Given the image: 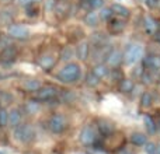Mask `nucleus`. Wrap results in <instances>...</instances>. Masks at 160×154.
<instances>
[{"instance_id":"20e7f679","label":"nucleus","mask_w":160,"mask_h":154,"mask_svg":"<svg viewBox=\"0 0 160 154\" xmlns=\"http://www.w3.org/2000/svg\"><path fill=\"white\" fill-rule=\"evenodd\" d=\"M34 136H35L34 128L28 123H20L17 128H14V137L21 143H30Z\"/></svg>"},{"instance_id":"6ab92c4d","label":"nucleus","mask_w":160,"mask_h":154,"mask_svg":"<svg viewBox=\"0 0 160 154\" xmlns=\"http://www.w3.org/2000/svg\"><path fill=\"white\" fill-rule=\"evenodd\" d=\"M100 14H97L96 11H88L87 14H86L84 17V21L87 25H90V27H96V25H98V21H100Z\"/></svg>"},{"instance_id":"aec40b11","label":"nucleus","mask_w":160,"mask_h":154,"mask_svg":"<svg viewBox=\"0 0 160 154\" xmlns=\"http://www.w3.org/2000/svg\"><path fill=\"white\" fill-rule=\"evenodd\" d=\"M131 143L135 144V146H145V144L148 143V139L143 133L135 132V133H132V136H131Z\"/></svg>"},{"instance_id":"f8f14e48","label":"nucleus","mask_w":160,"mask_h":154,"mask_svg":"<svg viewBox=\"0 0 160 154\" xmlns=\"http://www.w3.org/2000/svg\"><path fill=\"white\" fill-rule=\"evenodd\" d=\"M125 18H121V17H112V18L110 20V24H108V30H110V32L112 34H119L122 30L125 28Z\"/></svg>"},{"instance_id":"c756f323","label":"nucleus","mask_w":160,"mask_h":154,"mask_svg":"<svg viewBox=\"0 0 160 154\" xmlns=\"http://www.w3.org/2000/svg\"><path fill=\"white\" fill-rule=\"evenodd\" d=\"M8 122V111L0 108V126H6Z\"/></svg>"},{"instance_id":"4468645a","label":"nucleus","mask_w":160,"mask_h":154,"mask_svg":"<svg viewBox=\"0 0 160 154\" xmlns=\"http://www.w3.org/2000/svg\"><path fill=\"white\" fill-rule=\"evenodd\" d=\"M38 65L42 69H51L55 65V55L52 52H45L39 56L38 59Z\"/></svg>"},{"instance_id":"f257e3e1","label":"nucleus","mask_w":160,"mask_h":154,"mask_svg":"<svg viewBox=\"0 0 160 154\" xmlns=\"http://www.w3.org/2000/svg\"><path fill=\"white\" fill-rule=\"evenodd\" d=\"M82 76V67L76 62H69L66 63L58 73V80L65 84H72V83L78 81Z\"/></svg>"},{"instance_id":"a211bd4d","label":"nucleus","mask_w":160,"mask_h":154,"mask_svg":"<svg viewBox=\"0 0 160 154\" xmlns=\"http://www.w3.org/2000/svg\"><path fill=\"white\" fill-rule=\"evenodd\" d=\"M13 11L11 10H2L0 11V24L2 25H11L13 24Z\"/></svg>"},{"instance_id":"b1692460","label":"nucleus","mask_w":160,"mask_h":154,"mask_svg":"<svg viewBox=\"0 0 160 154\" xmlns=\"http://www.w3.org/2000/svg\"><path fill=\"white\" fill-rule=\"evenodd\" d=\"M119 90L122 93H131L133 90V81L129 79H122L119 83Z\"/></svg>"},{"instance_id":"7c9ffc66","label":"nucleus","mask_w":160,"mask_h":154,"mask_svg":"<svg viewBox=\"0 0 160 154\" xmlns=\"http://www.w3.org/2000/svg\"><path fill=\"white\" fill-rule=\"evenodd\" d=\"M72 56H73V49H72V48H69V46H66L63 51H62L61 59H62V60H69Z\"/></svg>"},{"instance_id":"f03ea898","label":"nucleus","mask_w":160,"mask_h":154,"mask_svg":"<svg viewBox=\"0 0 160 154\" xmlns=\"http://www.w3.org/2000/svg\"><path fill=\"white\" fill-rule=\"evenodd\" d=\"M143 59V46L141 44H129L124 52V62L127 65H135Z\"/></svg>"},{"instance_id":"c85d7f7f","label":"nucleus","mask_w":160,"mask_h":154,"mask_svg":"<svg viewBox=\"0 0 160 154\" xmlns=\"http://www.w3.org/2000/svg\"><path fill=\"white\" fill-rule=\"evenodd\" d=\"M24 109L27 113H37L39 109V105H38V102H35V101H30L25 104Z\"/></svg>"},{"instance_id":"2f4dec72","label":"nucleus","mask_w":160,"mask_h":154,"mask_svg":"<svg viewBox=\"0 0 160 154\" xmlns=\"http://www.w3.org/2000/svg\"><path fill=\"white\" fill-rule=\"evenodd\" d=\"M156 150H158V144L152 143V142H148L145 144V152H146V154H156Z\"/></svg>"},{"instance_id":"412c9836","label":"nucleus","mask_w":160,"mask_h":154,"mask_svg":"<svg viewBox=\"0 0 160 154\" xmlns=\"http://www.w3.org/2000/svg\"><path fill=\"white\" fill-rule=\"evenodd\" d=\"M91 72H93L94 75L98 76L100 79H102V77H105L108 75L110 69H108V65L107 63H98V65H96V66L93 67V70H91Z\"/></svg>"},{"instance_id":"ea45409f","label":"nucleus","mask_w":160,"mask_h":154,"mask_svg":"<svg viewBox=\"0 0 160 154\" xmlns=\"http://www.w3.org/2000/svg\"><path fill=\"white\" fill-rule=\"evenodd\" d=\"M156 154H160V144H158V150H156Z\"/></svg>"},{"instance_id":"ddd939ff","label":"nucleus","mask_w":160,"mask_h":154,"mask_svg":"<svg viewBox=\"0 0 160 154\" xmlns=\"http://www.w3.org/2000/svg\"><path fill=\"white\" fill-rule=\"evenodd\" d=\"M17 56V49L14 46H6L3 52L0 53V62L2 63H11Z\"/></svg>"},{"instance_id":"9b49d317","label":"nucleus","mask_w":160,"mask_h":154,"mask_svg":"<svg viewBox=\"0 0 160 154\" xmlns=\"http://www.w3.org/2000/svg\"><path fill=\"white\" fill-rule=\"evenodd\" d=\"M143 28L146 31V34L155 35L156 32H159V22L152 16H146L143 18Z\"/></svg>"},{"instance_id":"79ce46f5","label":"nucleus","mask_w":160,"mask_h":154,"mask_svg":"<svg viewBox=\"0 0 160 154\" xmlns=\"http://www.w3.org/2000/svg\"><path fill=\"white\" fill-rule=\"evenodd\" d=\"M25 154H32V153H25Z\"/></svg>"},{"instance_id":"6e6552de","label":"nucleus","mask_w":160,"mask_h":154,"mask_svg":"<svg viewBox=\"0 0 160 154\" xmlns=\"http://www.w3.org/2000/svg\"><path fill=\"white\" fill-rule=\"evenodd\" d=\"M143 69L155 73L160 72V56L159 55H146L143 56Z\"/></svg>"},{"instance_id":"dca6fc26","label":"nucleus","mask_w":160,"mask_h":154,"mask_svg":"<svg viewBox=\"0 0 160 154\" xmlns=\"http://www.w3.org/2000/svg\"><path fill=\"white\" fill-rule=\"evenodd\" d=\"M97 128H98L101 136H110L111 133L114 132V129H115V128H114V125L111 123L110 121H98Z\"/></svg>"},{"instance_id":"7ed1b4c3","label":"nucleus","mask_w":160,"mask_h":154,"mask_svg":"<svg viewBox=\"0 0 160 154\" xmlns=\"http://www.w3.org/2000/svg\"><path fill=\"white\" fill-rule=\"evenodd\" d=\"M101 135L98 128L93 126V125H86L80 132V142L84 146H94L98 140V136Z\"/></svg>"},{"instance_id":"cd10ccee","label":"nucleus","mask_w":160,"mask_h":154,"mask_svg":"<svg viewBox=\"0 0 160 154\" xmlns=\"http://www.w3.org/2000/svg\"><path fill=\"white\" fill-rule=\"evenodd\" d=\"M152 102H153V97H152V94L150 93H143L142 94V97H141V105L143 108H149L150 105H152Z\"/></svg>"},{"instance_id":"393cba45","label":"nucleus","mask_w":160,"mask_h":154,"mask_svg":"<svg viewBox=\"0 0 160 154\" xmlns=\"http://www.w3.org/2000/svg\"><path fill=\"white\" fill-rule=\"evenodd\" d=\"M102 4H104V0H83V6H84L86 8H93V10H96V8L102 7Z\"/></svg>"},{"instance_id":"bb28decb","label":"nucleus","mask_w":160,"mask_h":154,"mask_svg":"<svg viewBox=\"0 0 160 154\" xmlns=\"http://www.w3.org/2000/svg\"><path fill=\"white\" fill-rule=\"evenodd\" d=\"M100 80H101V79H100L98 76L94 75L93 72H90L87 76H86V84L90 85V87H96V85L100 83Z\"/></svg>"},{"instance_id":"a19ab883","label":"nucleus","mask_w":160,"mask_h":154,"mask_svg":"<svg viewBox=\"0 0 160 154\" xmlns=\"http://www.w3.org/2000/svg\"><path fill=\"white\" fill-rule=\"evenodd\" d=\"M76 154H86V153H76Z\"/></svg>"},{"instance_id":"9d476101","label":"nucleus","mask_w":160,"mask_h":154,"mask_svg":"<svg viewBox=\"0 0 160 154\" xmlns=\"http://www.w3.org/2000/svg\"><path fill=\"white\" fill-rule=\"evenodd\" d=\"M21 119H22V111L20 108H13V109L8 111V122H7V126L10 128H17L20 123H21Z\"/></svg>"},{"instance_id":"72a5a7b5","label":"nucleus","mask_w":160,"mask_h":154,"mask_svg":"<svg viewBox=\"0 0 160 154\" xmlns=\"http://www.w3.org/2000/svg\"><path fill=\"white\" fill-rule=\"evenodd\" d=\"M44 4L48 11H53L56 8V0H45Z\"/></svg>"},{"instance_id":"473e14b6","label":"nucleus","mask_w":160,"mask_h":154,"mask_svg":"<svg viewBox=\"0 0 160 154\" xmlns=\"http://www.w3.org/2000/svg\"><path fill=\"white\" fill-rule=\"evenodd\" d=\"M25 11H27V16H28V17H35V16H38V8L35 7V4L25 7Z\"/></svg>"},{"instance_id":"e433bc0d","label":"nucleus","mask_w":160,"mask_h":154,"mask_svg":"<svg viewBox=\"0 0 160 154\" xmlns=\"http://www.w3.org/2000/svg\"><path fill=\"white\" fill-rule=\"evenodd\" d=\"M153 36H155V41L158 42V44H160V31H159V32H156Z\"/></svg>"},{"instance_id":"0eeeda50","label":"nucleus","mask_w":160,"mask_h":154,"mask_svg":"<svg viewBox=\"0 0 160 154\" xmlns=\"http://www.w3.org/2000/svg\"><path fill=\"white\" fill-rule=\"evenodd\" d=\"M7 35L14 39H27L30 36V30L24 24H11L7 27Z\"/></svg>"},{"instance_id":"4c0bfd02","label":"nucleus","mask_w":160,"mask_h":154,"mask_svg":"<svg viewBox=\"0 0 160 154\" xmlns=\"http://www.w3.org/2000/svg\"><path fill=\"white\" fill-rule=\"evenodd\" d=\"M11 0H0V4H8Z\"/></svg>"},{"instance_id":"4be33fe9","label":"nucleus","mask_w":160,"mask_h":154,"mask_svg":"<svg viewBox=\"0 0 160 154\" xmlns=\"http://www.w3.org/2000/svg\"><path fill=\"white\" fill-rule=\"evenodd\" d=\"M22 87H24V90L25 91H38L39 88H41V84H39V81L38 80H34V79H31V80H25L24 83H22Z\"/></svg>"},{"instance_id":"a878e982","label":"nucleus","mask_w":160,"mask_h":154,"mask_svg":"<svg viewBox=\"0 0 160 154\" xmlns=\"http://www.w3.org/2000/svg\"><path fill=\"white\" fill-rule=\"evenodd\" d=\"M98 14H100V18L104 20V21H110V20L114 16H115L111 7H102V8H101V11H100Z\"/></svg>"},{"instance_id":"1a4fd4ad","label":"nucleus","mask_w":160,"mask_h":154,"mask_svg":"<svg viewBox=\"0 0 160 154\" xmlns=\"http://www.w3.org/2000/svg\"><path fill=\"white\" fill-rule=\"evenodd\" d=\"M122 60H124V53H121V51L118 49H111V52L105 59V63L110 67H118Z\"/></svg>"},{"instance_id":"f3484780","label":"nucleus","mask_w":160,"mask_h":154,"mask_svg":"<svg viewBox=\"0 0 160 154\" xmlns=\"http://www.w3.org/2000/svg\"><path fill=\"white\" fill-rule=\"evenodd\" d=\"M111 8H112L114 14H115L117 17H121V18H128V17H129V10H128L125 6L114 3V4L111 6Z\"/></svg>"},{"instance_id":"f704fd0d","label":"nucleus","mask_w":160,"mask_h":154,"mask_svg":"<svg viewBox=\"0 0 160 154\" xmlns=\"http://www.w3.org/2000/svg\"><path fill=\"white\" fill-rule=\"evenodd\" d=\"M20 6H22V7H28V6H32V4H37V3L39 2V0H17Z\"/></svg>"},{"instance_id":"423d86ee","label":"nucleus","mask_w":160,"mask_h":154,"mask_svg":"<svg viewBox=\"0 0 160 154\" xmlns=\"http://www.w3.org/2000/svg\"><path fill=\"white\" fill-rule=\"evenodd\" d=\"M68 128V121L59 113L49 116L48 119V129L52 133H62Z\"/></svg>"},{"instance_id":"2eb2a0df","label":"nucleus","mask_w":160,"mask_h":154,"mask_svg":"<svg viewBox=\"0 0 160 154\" xmlns=\"http://www.w3.org/2000/svg\"><path fill=\"white\" fill-rule=\"evenodd\" d=\"M76 55L80 60H87L88 55H90V45L87 42H80L76 48Z\"/></svg>"},{"instance_id":"39448f33","label":"nucleus","mask_w":160,"mask_h":154,"mask_svg":"<svg viewBox=\"0 0 160 154\" xmlns=\"http://www.w3.org/2000/svg\"><path fill=\"white\" fill-rule=\"evenodd\" d=\"M59 94V90L53 85H44L34 94V99L38 102H49L55 99Z\"/></svg>"},{"instance_id":"5701e85b","label":"nucleus","mask_w":160,"mask_h":154,"mask_svg":"<svg viewBox=\"0 0 160 154\" xmlns=\"http://www.w3.org/2000/svg\"><path fill=\"white\" fill-rule=\"evenodd\" d=\"M143 123H145V128H146V130L150 133V135H153V133L158 130V126H156V123H155V119H153L152 116L145 115L143 116Z\"/></svg>"},{"instance_id":"c9c22d12","label":"nucleus","mask_w":160,"mask_h":154,"mask_svg":"<svg viewBox=\"0 0 160 154\" xmlns=\"http://www.w3.org/2000/svg\"><path fill=\"white\" fill-rule=\"evenodd\" d=\"M142 2H143L149 8H155L159 6V0H142Z\"/></svg>"},{"instance_id":"58836bf2","label":"nucleus","mask_w":160,"mask_h":154,"mask_svg":"<svg viewBox=\"0 0 160 154\" xmlns=\"http://www.w3.org/2000/svg\"><path fill=\"white\" fill-rule=\"evenodd\" d=\"M119 154H132V153H131L129 150H122V152L119 153Z\"/></svg>"}]
</instances>
